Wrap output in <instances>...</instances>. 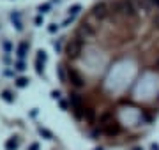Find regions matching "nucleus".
Masks as SVG:
<instances>
[{
  "label": "nucleus",
  "instance_id": "1",
  "mask_svg": "<svg viewBox=\"0 0 159 150\" xmlns=\"http://www.w3.org/2000/svg\"><path fill=\"white\" fill-rule=\"evenodd\" d=\"M57 73L69 85L67 106L78 118L94 95L111 94L143 115L138 99L159 104V0H90L57 46Z\"/></svg>",
  "mask_w": 159,
  "mask_h": 150
},
{
  "label": "nucleus",
  "instance_id": "2",
  "mask_svg": "<svg viewBox=\"0 0 159 150\" xmlns=\"http://www.w3.org/2000/svg\"><path fill=\"white\" fill-rule=\"evenodd\" d=\"M6 148L7 150H14L16 148V141H14V139H9V141L6 143Z\"/></svg>",
  "mask_w": 159,
  "mask_h": 150
},
{
  "label": "nucleus",
  "instance_id": "3",
  "mask_svg": "<svg viewBox=\"0 0 159 150\" xmlns=\"http://www.w3.org/2000/svg\"><path fill=\"white\" fill-rule=\"evenodd\" d=\"M39 133L43 134V136H44L46 139H51V133H48V131H46V129H39Z\"/></svg>",
  "mask_w": 159,
  "mask_h": 150
},
{
  "label": "nucleus",
  "instance_id": "4",
  "mask_svg": "<svg viewBox=\"0 0 159 150\" xmlns=\"http://www.w3.org/2000/svg\"><path fill=\"white\" fill-rule=\"evenodd\" d=\"M96 150H102V148H96Z\"/></svg>",
  "mask_w": 159,
  "mask_h": 150
},
{
  "label": "nucleus",
  "instance_id": "5",
  "mask_svg": "<svg viewBox=\"0 0 159 150\" xmlns=\"http://www.w3.org/2000/svg\"><path fill=\"white\" fill-rule=\"evenodd\" d=\"M136 150H140V148H136Z\"/></svg>",
  "mask_w": 159,
  "mask_h": 150
}]
</instances>
